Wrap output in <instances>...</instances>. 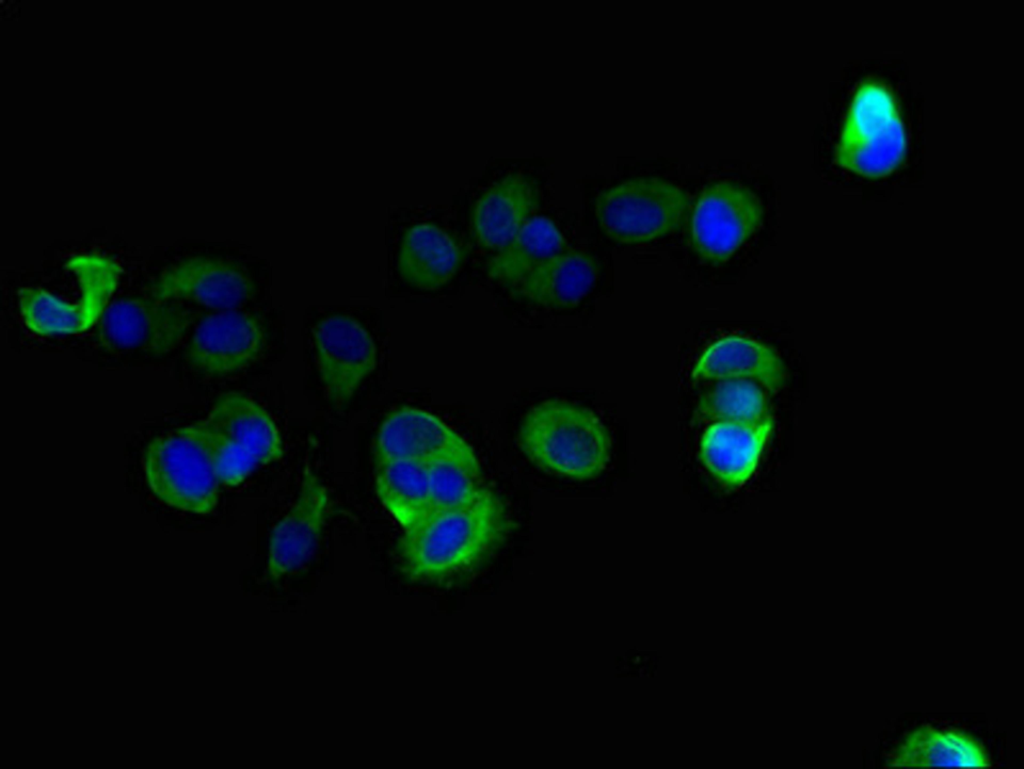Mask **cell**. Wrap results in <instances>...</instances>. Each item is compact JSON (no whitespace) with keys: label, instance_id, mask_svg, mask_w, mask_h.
Wrapping results in <instances>:
<instances>
[{"label":"cell","instance_id":"6da1fadb","mask_svg":"<svg viewBox=\"0 0 1024 769\" xmlns=\"http://www.w3.org/2000/svg\"><path fill=\"white\" fill-rule=\"evenodd\" d=\"M508 530L502 500L485 488L464 504L430 512L404 531L398 545L401 568L410 579L422 582L461 575L493 553Z\"/></svg>","mask_w":1024,"mask_h":769},{"label":"cell","instance_id":"7a4b0ae2","mask_svg":"<svg viewBox=\"0 0 1024 769\" xmlns=\"http://www.w3.org/2000/svg\"><path fill=\"white\" fill-rule=\"evenodd\" d=\"M517 442L541 469L580 481L605 470L612 447L606 426L592 410L557 399L543 401L525 414Z\"/></svg>","mask_w":1024,"mask_h":769},{"label":"cell","instance_id":"3957f363","mask_svg":"<svg viewBox=\"0 0 1024 769\" xmlns=\"http://www.w3.org/2000/svg\"><path fill=\"white\" fill-rule=\"evenodd\" d=\"M142 469L153 495L175 509L207 515L222 485L203 420L154 437L143 450Z\"/></svg>","mask_w":1024,"mask_h":769},{"label":"cell","instance_id":"277c9868","mask_svg":"<svg viewBox=\"0 0 1024 769\" xmlns=\"http://www.w3.org/2000/svg\"><path fill=\"white\" fill-rule=\"evenodd\" d=\"M78 284V299L68 303L38 287L18 290V308L25 327L40 336L79 334L98 324L110 305L122 267L96 253L79 254L66 264Z\"/></svg>","mask_w":1024,"mask_h":769},{"label":"cell","instance_id":"5b68a950","mask_svg":"<svg viewBox=\"0 0 1024 769\" xmlns=\"http://www.w3.org/2000/svg\"><path fill=\"white\" fill-rule=\"evenodd\" d=\"M689 207L687 193L656 177L633 178L601 192L595 215L604 233L623 244L649 242L677 229Z\"/></svg>","mask_w":1024,"mask_h":769},{"label":"cell","instance_id":"8992f818","mask_svg":"<svg viewBox=\"0 0 1024 769\" xmlns=\"http://www.w3.org/2000/svg\"><path fill=\"white\" fill-rule=\"evenodd\" d=\"M906 149L903 126L889 92L866 83L858 90L842 133L839 164L866 177L891 173Z\"/></svg>","mask_w":1024,"mask_h":769},{"label":"cell","instance_id":"52a82bcc","mask_svg":"<svg viewBox=\"0 0 1024 769\" xmlns=\"http://www.w3.org/2000/svg\"><path fill=\"white\" fill-rule=\"evenodd\" d=\"M764 216L761 200L748 187L720 181L706 187L690 219V240L705 260H728L759 228Z\"/></svg>","mask_w":1024,"mask_h":769},{"label":"cell","instance_id":"ba28073f","mask_svg":"<svg viewBox=\"0 0 1024 769\" xmlns=\"http://www.w3.org/2000/svg\"><path fill=\"white\" fill-rule=\"evenodd\" d=\"M193 313L177 301L121 298L110 303L98 323L102 345L113 352L168 353L184 339Z\"/></svg>","mask_w":1024,"mask_h":769},{"label":"cell","instance_id":"9c48e42d","mask_svg":"<svg viewBox=\"0 0 1024 769\" xmlns=\"http://www.w3.org/2000/svg\"><path fill=\"white\" fill-rule=\"evenodd\" d=\"M317 367L329 399L349 400L375 369L377 348L367 330L346 315H330L312 329Z\"/></svg>","mask_w":1024,"mask_h":769},{"label":"cell","instance_id":"30bf717a","mask_svg":"<svg viewBox=\"0 0 1024 769\" xmlns=\"http://www.w3.org/2000/svg\"><path fill=\"white\" fill-rule=\"evenodd\" d=\"M255 285L237 265L210 257H189L166 268L152 286V297L190 301L215 311L236 309Z\"/></svg>","mask_w":1024,"mask_h":769},{"label":"cell","instance_id":"8fae6325","mask_svg":"<svg viewBox=\"0 0 1024 769\" xmlns=\"http://www.w3.org/2000/svg\"><path fill=\"white\" fill-rule=\"evenodd\" d=\"M264 330L250 314L235 309L215 311L195 326L186 356L196 369L226 375L252 363L262 352Z\"/></svg>","mask_w":1024,"mask_h":769},{"label":"cell","instance_id":"7c38bea8","mask_svg":"<svg viewBox=\"0 0 1024 769\" xmlns=\"http://www.w3.org/2000/svg\"><path fill=\"white\" fill-rule=\"evenodd\" d=\"M472 453H475L472 446L439 417L407 406L385 419L375 442L378 466L394 461L427 466L444 458Z\"/></svg>","mask_w":1024,"mask_h":769},{"label":"cell","instance_id":"4fadbf2b","mask_svg":"<svg viewBox=\"0 0 1024 769\" xmlns=\"http://www.w3.org/2000/svg\"><path fill=\"white\" fill-rule=\"evenodd\" d=\"M328 505L326 487L306 467L293 505L270 535L267 569L271 577L279 579L294 573L311 559L323 532Z\"/></svg>","mask_w":1024,"mask_h":769},{"label":"cell","instance_id":"5bb4252c","mask_svg":"<svg viewBox=\"0 0 1024 769\" xmlns=\"http://www.w3.org/2000/svg\"><path fill=\"white\" fill-rule=\"evenodd\" d=\"M772 428L771 416L755 422H712L700 440V460L720 483L739 487L756 470Z\"/></svg>","mask_w":1024,"mask_h":769},{"label":"cell","instance_id":"9a60e30c","mask_svg":"<svg viewBox=\"0 0 1024 769\" xmlns=\"http://www.w3.org/2000/svg\"><path fill=\"white\" fill-rule=\"evenodd\" d=\"M691 375L695 380H749L774 393L784 385L786 370L770 345L748 336L730 335L703 352Z\"/></svg>","mask_w":1024,"mask_h":769},{"label":"cell","instance_id":"2e32d148","mask_svg":"<svg viewBox=\"0 0 1024 769\" xmlns=\"http://www.w3.org/2000/svg\"><path fill=\"white\" fill-rule=\"evenodd\" d=\"M204 420L257 467L278 461L283 455L282 440L273 419L244 394L222 395Z\"/></svg>","mask_w":1024,"mask_h":769},{"label":"cell","instance_id":"e0dca14e","mask_svg":"<svg viewBox=\"0 0 1024 769\" xmlns=\"http://www.w3.org/2000/svg\"><path fill=\"white\" fill-rule=\"evenodd\" d=\"M538 202L534 185L520 174H509L490 186L477 200L472 214L475 239L484 248L507 244L534 212Z\"/></svg>","mask_w":1024,"mask_h":769},{"label":"cell","instance_id":"ac0fdd59","mask_svg":"<svg viewBox=\"0 0 1024 769\" xmlns=\"http://www.w3.org/2000/svg\"><path fill=\"white\" fill-rule=\"evenodd\" d=\"M597 277L598 265L590 254L561 250L519 282L516 291L540 305L568 308L580 303Z\"/></svg>","mask_w":1024,"mask_h":769},{"label":"cell","instance_id":"d6986e66","mask_svg":"<svg viewBox=\"0 0 1024 769\" xmlns=\"http://www.w3.org/2000/svg\"><path fill=\"white\" fill-rule=\"evenodd\" d=\"M889 767L991 766V758L976 739L948 728L924 725L909 733L886 758Z\"/></svg>","mask_w":1024,"mask_h":769},{"label":"cell","instance_id":"ffe728a7","mask_svg":"<svg viewBox=\"0 0 1024 769\" xmlns=\"http://www.w3.org/2000/svg\"><path fill=\"white\" fill-rule=\"evenodd\" d=\"M461 261V249L450 234L433 223L421 222L404 234L398 270L409 284L435 289L456 274Z\"/></svg>","mask_w":1024,"mask_h":769},{"label":"cell","instance_id":"44dd1931","mask_svg":"<svg viewBox=\"0 0 1024 769\" xmlns=\"http://www.w3.org/2000/svg\"><path fill=\"white\" fill-rule=\"evenodd\" d=\"M564 237L548 217L531 216L488 263L493 279L518 284L534 269L562 250Z\"/></svg>","mask_w":1024,"mask_h":769},{"label":"cell","instance_id":"7402d4cb","mask_svg":"<svg viewBox=\"0 0 1024 769\" xmlns=\"http://www.w3.org/2000/svg\"><path fill=\"white\" fill-rule=\"evenodd\" d=\"M376 492L404 531L432 510L427 466L420 463L394 461L378 466Z\"/></svg>","mask_w":1024,"mask_h":769},{"label":"cell","instance_id":"603a6c76","mask_svg":"<svg viewBox=\"0 0 1024 769\" xmlns=\"http://www.w3.org/2000/svg\"><path fill=\"white\" fill-rule=\"evenodd\" d=\"M697 412L709 422H755L769 417V406L763 388L749 380L719 381L705 393Z\"/></svg>","mask_w":1024,"mask_h":769},{"label":"cell","instance_id":"cb8c5ba5","mask_svg":"<svg viewBox=\"0 0 1024 769\" xmlns=\"http://www.w3.org/2000/svg\"><path fill=\"white\" fill-rule=\"evenodd\" d=\"M427 472L431 512L464 504L485 489L476 453L435 461L427 465Z\"/></svg>","mask_w":1024,"mask_h":769},{"label":"cell","instance_id":"d4e9b609","mask_svg":"<svg viewBox=\"0 0 1024 769\" xmlns=\"http://www.w3.org/2000/svg\"><path fill=\"white\" fill-rule=\"evenodd\" d=\"M217 475L226 486H237L258 467L203 420Z\"/></svg>","mask_w":1024,"mask_h":769}]
</instances>
